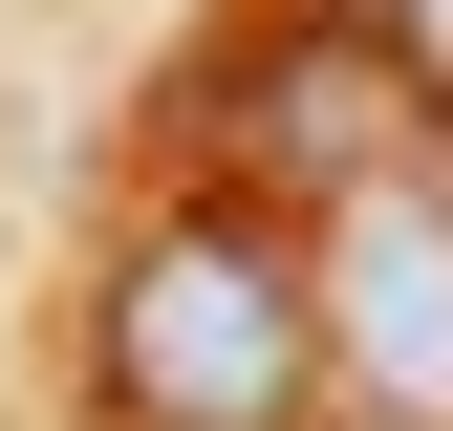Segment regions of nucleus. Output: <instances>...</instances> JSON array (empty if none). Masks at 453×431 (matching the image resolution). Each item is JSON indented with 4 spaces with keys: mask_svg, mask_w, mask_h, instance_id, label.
Returning <instances> with one entry per match:
<instances>
[{
    "mask_svg": "<svg viewBox=\"0 0 453 431\" xmlns=\"http://www.w3.org/2000/svg\"><path fill=\"white\" fill-rule=\"evenodd\" d=\"M324 259L280 238L259 194H195L108 259V323H87V389L130 431H303L324 410Z\"/></svg>",
    "mask_w": 453,
    "mask_h": 431,
    "instance_id": "obj_1",
    "label": "nucleus"
},
{
    "mask_svg": "<svg viewBox=\"0 0 453 431\" xmlns=\"http://www.w3.org/2000/svg\"><path fill=\"white\" fill-rule=\"evenodd\" d=\"M324 345L388 431H453V151H432V108L324 194Z\"/></svg>",
    "mask_w": 453,
    "mask_h": 431,
    "instance_id": "obj_2",
    "label": "nucleus"
},
{
    "mask_svg": "<svg viewBox=\"0 0 453 431\" xmlns=\"http://www.w3.org/2000/svg\"><path fill=\"white\" fill-rule=\"evenodd\" d=\"M346 431H388V410H346Z\"/></svg>",
    "mask_w": 453,
    "mask_h": 431,
    "instance_id": "obj_3",
    "label": "nucleus"
}]
</instances>
